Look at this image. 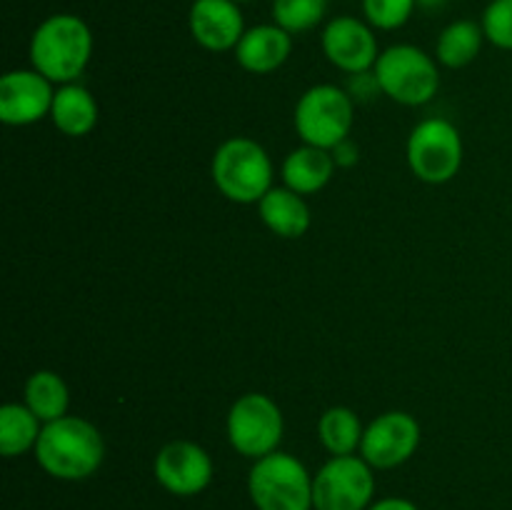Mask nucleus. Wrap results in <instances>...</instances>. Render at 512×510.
I'll return each instance as SVG.
<instances>
[{
	"label": "nucleus",
	"mask_w": 512,
	"mask_h": 510,
	"mask_svg": "<svg viewBox=\"0 0 512 510\" xmlns=\"http://www.w3.org/2000/svg\"><path fill=\"white\" fill-rule=\"evenodd\" d=\"M105 458V443L93 423L75 415L45 423L35 445V460L58 480L90 478Z\"/></svg>",
	"instance_id": "1"
},
{
	"label": "nucleus",
	"mask_w": 512,
	"mask_h": 510,
	"mask_svg": "<svg viewBox=\"0 0 512 510\" xmlns=\"http://www.w3.org/2000/svg\"><path fill=\"white\" fill-rule=\"evenodd\" d=\"M90 55H93V33L78 15H50L30 38L33 70L45 75L50 83H75L88 68Z\"/></svg>",
	"instance_id": "2"
},
{
	"label": "nucleus",
	"mask_w": 512,
	"mask_h": 510,
	"mask_svg": "<svg viewBox=\"0 0 512 510\" xmlns=\"http://www.w3.org/2000/svg\"><path fill=\"white\" fill-rule=\"evenodd\" d=\"M210 175L220 193L240 205L260 203L273 188V163L260 143L230 138L215 150Z\"/></svg>",
	"instance_id": "3"
},
{
	"label": "nucleus",
	"mask_w": 512,
	"mask_h": 510,
	"mask_svg": "<svg viewBox=\"0 0 512 510\" xmlns=\"http://www.w3.org/2000/svg\"><path fill=\"white\" fill-rule=\"evenodd\" d=\"M248 493L258 510H313V478L298 458L280 450L255 460Z\"/></svg>",
	"instance_id": "4"
},
{
	"label": "nucleus",
	"mask_w": 512,
	"mask_h": 510,
	"mask_svg": "<svg viewBox=\"0 0 512 510\" xmlns=\"http://www.w3.org/2000/svg\"><path fill=\"white\" fill-rule=\"evenodd\" d=\"M380 90L400 105H425L440 88L438 63L415 45H390L373 68Z\"/></svg>",
	"instance_id": "5"
},
{
	"label": "nucleus",
	"mask_w": 512,
	"mask_h": 510,
	"mask_svg": "<svg viewBox=\"0 0 512 510\" xmlns=\"http://www.w3.org/2000/svg\"><path fill=\"white\" fill-rule=\"evenodd\" d=\"M353 128V100L338 85H313L295 105V130L305 145L333 150Z\"/></svg>",
	"instance_id": "6"
},
{
	"label": "nucleus",
	"mask_w": 512,
	"mask_h": 510,
	"mask_svg": "<svg viewBox=\"0 0 512 510\" xmlns=\"http://www.w3.org/2000/svg\"><path fill=\"white\" fill-rule=\"evenodd\" d=\"M408 165L423 183H450L463 165V138L458 128L443 118H428L415 125L408 138Z\"/></svg>",
	"instance_id": "7"
},
{
	"label": "nucleus",
	"mask_w": 512,
	"mask_h": 510,
	"mask_svg": "<svg viewBox=\"0 0 512 510\" xmlns=\"http://www.w3.org/2000/svg\"><path fill=\"white\" fill-rule=\"evenodd\" d=\"M283 413L263 393L240 395L228 413V440L240 455L260 460L275 453L283 440Z\"/></svg>",
	"instance_id": "8"
},
{
	"label": "nucleus",
	"mask_w": 512,
	"mask_h": 510,
	"mask_svg": "<svg viewBox=\"0 0 512 510\" xmlns=\"http://www.w3.org/2000/svg\"><path fill=\"white\" fill-rule=\"evenodd\" d=\"M373 493V468L358 455H333L313 478L315 510H368Z\"/></svg>",
	"instance_id": "9"
},
{
	"label": "nucleus",
	"mask_w": 512,
	"mask_h": 510,
	"mask_svg": "<svg viewBox=\"0 0 512 510\" xmlns=\"http://www.w3.org/2000/svg\"><path fill=\"white\" fill-rule=\"evenodd\" d=\"M420 445V423L410 413L390 410L365 428L360 455L370 468L390 470L408 463Z\"/></svg>",
	"instance_id": "10"
},
{
	"label": "nucleus",
	"mask_w": 512,
	"mask_h": 510,
	"mask_svg": "<svg viewBox=\"0 0 512 510\" xmlns=\"http://www.w3.org/2000/svg\"><path fill=\"white\" fill-rule=\"evenodd\" d=\"M155 480L163 485L168 493L190 498V495L203 493L213 480V460L208 450L200 448L190 440H173L163 445L155 455L153 463Z\"/></svg>",
	"instance_id": "11"
},
{
	"label": "nucleus",
	"mask_w": 512,
	"mask_h": 510,
	"mask_svg": "<svg viewBox=\"0 0 512 510\" xmlns=\"http://www.w3.org/2000/svg\"><path fill=\"white\" fill-rule=\"evenodd\" d=\"M320 43H323L325 58L350 75L368 73L380 58L378 40L370 23H363L353 15H340L330 20L323 28Z\"/></svg>",
	"instance_id": "12"
},
{
	"label": "nucleus",
	"mask_w": 512,
	"mask_h": 510,
	"mask_svg": "<svg viewBox=\"0 0 512 510\" xmlns=\"http://www.w3.org/2000/svg\"><path fill=\"white\" fill-rule=\"evenodd\" d=\"M55 90L38 70H10L0 78V120L5 125H33L50 115Z\"/></svg>",
	"instance_id": "13"
},
{
	"label": "nucleus",
	"mask_w": 512,
	"mask_h": 510,
	"mask_svg": "<svg viewBox=\"0 0 512 510\" xmlns=\"http://www.w3.org/2000/svg\"><path fill=\"white\" fill-rule=\"evenodd\" d=\"M188 25L195 43L213 53L235 50L248 30L235 0H193Z\"/></svg>",
	"instance_id": "14"
},
{
	"label": "nucleus",
	"mask_w": 512,
	"mask_h": 510,
	"mask_svg": "<svg viewBox=\"0 0 512 510\" xmlns=\"http://www.w3.org/2000/svg\"><path fill=\"white\" fill-rule=\"evenodd\" d=\"M290 53H293V38H290L288 30L268 23L245 30L238 48H235V60L248 73L268 75L278 70L280 65H285Z\"/></svg>",
	"instance_id": "15"
},
{
	"label": "nucleus",
	"mask_w": 512,
	"mask_h": 510,
	"mask_svg": "<svg viewBox=\"0 0 512 510\" xmlns=\"http://www.w3.org/2000/svg\"><path fill=\"white\" fill-rule=\"evenodd\" d=\"M260 220L285 240L303 238L310 228V208L303 195L290 188H270L258 203Z\"/></svg>",
	"instance_id": "16"
},
{
	"label": "nucleus",
	"mask_w": 512,
	"mask_h": 510,
	"mask_svg": "<svg viewBox=\"0 0 512 510\" xmlns=\"http://www.w3.org/2000/svg\"><path fill=\"white\" fill-rule=\"evenodd\" d=\"M335 160L330 150L315 148V145H303L293 150L283 163L285 188L295 190L300 195H313L330 183L335 173Z\"/></svg>",
	"instance_id": "17"
},
{
	"label": "nucleus",
	"mask_w": 512,
	"mask_h": 510,
	"mask_svg": "<svg viewBox=\"0 0 512 510\" xmlns=\"http://www.w3.org/2000/svg\"><path fill=\"white\" fill-rule=\"evenodd\" d=\"M50 118H53V125L63 135L83 138L98 123V103L83 85H60V90H55Z\"/></svg>",
	"instance_id": "18"
},
{
	"label": "nucleus",
	"mask_w": 512,
	"mask_h": 510,
	"mask_svg": "<svg viewBox=\"0 0 512 510\" xmlns=\"http://www.w3.org/2000/svg\"><path fill=\"white\" fill-rule=\"evenodd\" d=\"M25 405L43 425L65 418L70 405L68 385L53 370H38L25 383Z\"/></svg>",
	"instance_id": "19"
},
{
	"label": "nucleus",
	"mask_w": 512,
	"mask_h": 510,
	"mask_svg": "<svg viewBox=\"0 0 512 510\" xmlns=\"http://www.w3.org/2000/svg\"><path fill=\"white\" fill-rule=\"evenodd\" d=\"M483 40V25L475 23V20H455L440 33L438 43H435V58L445 68H465L480 55Z\"/></svg>",
	"instance_id": "20"
},
{
	"label": "nucleus",
	"mask_w": 512,
	"mask_h": 510,
	"mask_svg": "<svg viewBox=\"0 0 512 510\" xmlns=\"http://www.w3.org/2000/svg\"><path fill=\"white\" fill-rule=\"evenodd\" d=\"M40 420L28 405L5 403L0 408V453L15 458L28 450H35L40 438Z\"/></svg>",
	"instance_id": "21"
},
{
	"label": "nucleus",
	"mask_w": 512,
	"mask_h": 510,
	"mask_svg": "<svg viewBox=\"0 0 512 510\" xmlns=\"http://www.w3.org/2000/svg\"><path fill=\"white\" fill-rule=\"evenodd\" d=\"M365 428L355 410L335 405L320 415L318 438L330 455H353L363 443Z\"/></svg>",
	"instance_id": "22"
},
{
	"label": "nucleus",
	"mask_w": 512,
	"mask_h": 510,
	"mask_svg": "<svg viewBox=\"0 0 512 510\" xmlns=\"http://www.w3.org/2000/svg\"><path fill=\"white\" fill-rule=\"evenodd\" d=\"M328 13V0H273V23L290 35L308 33Z\"/></svg>",
	"instance_id": "23"
},
{
	"label": "nucleus",
	"mask_w": 512,
	"mask_h": 510,
	"mask_svg": "<svg viewBox=\"0 0 512 510\" xmlns=\"http://www.w3.org/2000/svg\"><path fill=\"white\" fill-rule=\"evenodd\" d=\"M418 0H363V13L373 28L398 30L410 20Z\"/></svg>",
	"instance_id": "24"
},
{
	"label": "nucleus",
	"mask_w": 512,
	"mask_h": 510,
	"mask_svg": "<svg viewBox=\"0 0 512 510\" xmlns=\"http://www.w3.org/2000/svg\"><path fill=\"white\" fill-rule=\"evenodd\" d=\"M485 40L495 48L512 50V0H490L483 13Z\"/></svg>",
	"instance_id": "25"
},
{
	"label": "nucleus",
	"mask_w": 512,
	"mask_h": 510,
	"mask_svg": "<svg viewBox=\"0 0 512 510\" xmlns=\"http://www.w3.org/2000/svg\"><path fill=\"white\" fill-rule=\"evenodd\" d=\"M330 153H333L335 165H340V168H353V165L360 160L358 145H355L350 138L343 140V143H340V145H335V148L330 150Z\"/></svg>",
	"instance_id": "26"
},
{
	"label": "nucleus",
	"mask_w": 512,
	"mask_h": 510,
	"mask_svg": "<svg viewBox=\"0 0 512 510\" xmlns=\"http://www.w3.org/2000/svg\"><path fill=\"white\" fill-rule=\"evenodd\" d=\"M368 510H420V508L405 498H383L378 500V503L370 505Z\"/></svg>",
	"instance_id": "27"
},
{
	"label": "nucleus",
	"mask_w": 512,
	"mask_h": 510,
	"mask_svg": "<svg viewBox=\"0 0 512 510\" xmlns=\"http://www.w3.org/2000/svg\"><path fill=\"white\" fill-rule=\"evenodd\" d=\"M445 3H448V0H418L420 8H425V10H438V8H443Z\"/></svg>",
	"instance_id": "28"
},
{
	"label": "nucleus",
	"mask_w": 512,
	"mask_h": 510,
	"mask_svg": "<svg viewBox=\"0 0 512 510\" xmlns=\"http://www.w3.org/2000/svg\"><path fill=\"white\" fill-rule=\"evenodd\" d=\"M235 3H250V0H235Z\"/></svg>",
	"instance_id": "29"
}]
</instances>
